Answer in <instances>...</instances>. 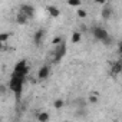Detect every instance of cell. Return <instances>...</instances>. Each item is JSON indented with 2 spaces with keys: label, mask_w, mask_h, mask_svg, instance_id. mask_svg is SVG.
Returning <instances> with one entry per match:
<instances>
[{
  "label": "cell",
  "mask_w": 122,
  "mask_h": 122,
  "mask_svg": "<svg viewBox=\"0 0 122 122\" xmlns=\"http://www.w3.org/2000/svg\"><path fill=\"white\" fill-rule=\"evenodd\" d=\"M23 83H25V78H20V76H12V78H10L9 88L15 92V95H16V99H17V101L20 99L22 89H23Z\"/></svg>",
  "instance_id": "6da1fadb"
},
{
  "label": "cell",
  "mask_w": 122,
  "mask_h": 122,
  "mask_svg": "<svg viewBox=\"0 0 122 122\" xmlns=\"http://www.w3.org/2000/svg\"><path fill=\"white\" fill-rule=\"evenodd\" d=\"M29 72V68H27V62L26 60H20L15 65V69H13V73L12 76H20V78H26Z\"/></svg>",
  "instance_id": "7a4b0ae2"
},
{
  "label": "cell",
  "mask_w": 122,
  "mask_h": 122,
  "mask_svg": "<svg viewBox=\"0 0 122 122\" xmlns=\"http://www.w3.org/2000/svg\"><path fill=\"white\" fill-rule=\"evenodd\" d=\"M92 35H93V37H95L96 40H99V42H103V40L109 36V33H108L103 27H101V26H95V27L92 29Z\"/></svg>",
  "instance_id": "3957f363"
},
{
  "label": "cell",
  "mask_w": 122,
  "mask_h": 122,
  "mask_svg": "<svg viewBox=\"0 0 122 122\" xmlns=\"http://www.w3.org/2000/svg\"><path fill=\"white\" fill-rule=\"evenodd\" d=\"M65 53H66V43L62 42L55 47V62H60V59L65 56Z\"/></svg>",
  "instance_id": "277c9868"
},
{
  "label": "cell",
  "mask_w": 122,
  "mask_h": 122,
  "mask_svg": "<svg viewBox=\"0 0 122 122\" xmlns=\"http://www.w3.org/2000/svg\"><path fill=\"white\" fill-rule=\"evenodd\" d=\"M19 10H20V12H23L29 19H30V17L33 16V13H35V7H33L32 5H27V3H23V5L20 6V9H19Z\"/></svg>",
  "instance_id": "5b68a950"
},
{
  "label": "cell",
  "mask_w": 122,
  "mask_h": 122,
  "mask_svg": "<svg viewBox=\"0 0 122 122\" xmlns=\"http://www.w3.org/2000/svg\"><path fill=\"white\" fill-rule=\"evenodd\" d=\"M112 7H111V5L109 3H105V6H103V9H102V19L103 20H109L111 19V16H112Z\"/></svg>",
  "instance_id": "8992f818"
},
{
  "label": "cell",
  "mask_w": 122,
  "mask_h": 122,
  "mask_svg": "<svg viewBox=\"0 0 122 122\" xmlns=\"http://www.w3.org/2000/svg\"><path fill=\"white\" fill-rule=\"evenodd\" d=\"M49 73H50V68L47 66V65H45V66H42L39 71H37V78L42 81V79H46L47 76H49Z\"/></svg>",
  "instance_id": "52a82bcc"
},
{
  "label": "cell",
  "mask_w": 122,
  "mask_h": 122,
  "mask_svg": "<svg viewBox=\"0 0 122 122\" xmlns=\"http://www.w3.org/2000/svg\"><path fill=\"white\" fill-rule=\"evenodd\" d=\"M43 37H45V29H39V30L35 33V36H33V42H35V45H40L42 40H43Z\"/></svg>",
  "instance_id": "ba28073f"
},
{
  "label": "cell",
  "mask_w": 122,
  "mask_h": 122,
  "mask_svg": "<svg viewBox=\"0 0 122 122\" xmlns=\"http://www.w3.org/2000/svg\"><path fill=\"white\" fill-rule=\"evenodd\" d=\"M121 71H122V63H121V60H116L115 63L111 65V73H112V75H118V73H121Z\"/></svg>",
  "instance_id": "9c48e42d"
},
{
  "label": "cell",
  "mask_w": 122,
  "mask_h": 122,
  "mask_svg": "<svg viewBox=\"0 0 122 122\" xmlns=\"http://www.w3.org/2000/svg\"><path fill=\"white\" fill-rule=\"evenodd\" d=\"M16 20H17V23H20V25H26L27 23V20H29V17L23 13V12H17V15H16Z\"/></svg>",
  "instance_id": "30bf717a"
},
{
  "label": "cell",
  "mask_w": 122,
  "mask_h": 122,
  "mask_svg": "<svg viewBox=\"0 0 122 122\" xmlns=\"http://www.w3.org/2000/svg\"><path fill=\"white\" fill-rule=\"evenodd\" d=\"M73 103L76 105V109H82V108H86L88 101H86V99H83V98H78V99H75V101H73Z\"/></svg>",
  "instance_id": "8fae6325"
},
{
  "label": "cell",
  "mask_w": 122,
  "mask_h": 122,
  "mask_svg": "<svg viewBox=\"0 0 122 122\" xmlns=\"http://www.w3.org/2000/svg\"><path fill=\"white\" fill-rule=\"evenodd\" d=\"M47 12H49V15L50 16H53V17H57L59 16V9L57 7H55V6H47Z\"/></svg>",
  "instance_id": "7c38bea8"
},
{
  "label": "cell",
  "mask_w": 122,
  "mask_h": 122,
  "mask_svg": "<svg viewBox=\"0 0 122 122\" xmlns=\"http://www.w3.org/2000/svg\"><path fill=\"white\" fill-rule=\"evenodd\" d=\"M86 115H88L86 108H82V109H76V111H75V116H76V118H85Z\"/></svg>",
  "instance_id": "4fadbf2b"
},
{
  "label": "cell",
  "mask_w": 122,
  "mask_h": 122,
  "mask_svg": "<svg viewBox=\"0 0 122 122\" xmlns=\"http://www.w3.org/2000/svg\"><path fill=\"white\" fill-rule=\"evenodd\" d=\"M37 121H39V122H47V121H49V113H47V112H40V113H37Z\"/></svg>",
  "instance_id": "5bb4252c"
},
{
  "label": "cell",
  "mask_w": 122,
  "mask_h": 122,
  "mask_svg": "<svg viewBox=\"0 0 122 122\" xmlns=\"http://www.w3.org/2000/svg\"><path fill=\"white\" fill-rule=\"evenodd\" d=\"M53 106H55L56 109L63 108V106H65V101H63V99H56V101L53 102Z\"/></svg>",
  "instance_id": "9a60e30c"
},
{
  "label": "cell",
  "mask_w": 122,
  "mask_h": 122,
  "mask_svg": "<svg viewBox=\"0 0 122 122\" xmlns=\"http://www.w3.org/2000/svg\"><path fill=\"white\" fill-rule=\"evenodd\" d=\"M9 37H10V33H7V32H2L0 33V42H6V40H9Z\"/></svg>",
  "instance_id": "2e32d148"
},
{
  "label": "cell",
  "mask_w": 122,
  "mask_h": 122,
  "mask_svg": "<svg viewBox=\"0 0 122 122\" xmlns=\"http://www.w3.org/2000/svg\"><path fill=\"white\" fill-rule=\"evenodd\" d=\"M79 40H81V33L79 32H75L72 35V43H78Z\"/></svg>",
  "instance_id": "e0dca14e"
},
{
  "label": "cell",
  "mask_w": 122,
  "mask_h": 122,
  "mask_svg": "<svg viewBox=\"0 0 122 122\" xmlns=\"http://www.w3.org/2000/svg\"><path fill=\"white\" fill-rule=\"evenodd\" d=\"M102 43H103V45H106V46H109V45H112V43H113V39H112V36L109 35V36H108V37H106V39H105V40H103Z\"/></svg>",
  "instance_id": "ac0fdd59"
},
{
  "label": "cell",
  "mask_w": 122,
  "mask_h": 122,
  "mask_svg": "<svg viewBox=\"0 0 122 122\" xmlns=\"http://www.w3.org/2000/svg\"><path fill=\"white\" fill-rule=\"evenodd\" d=\"M6 92H7V86H6L5 83L0 82V95H5Z\"/></svg>",
  "instance_id": "d6986e66"
},
{
  "label": "cell",
  "mask_w": 122,
  "mask_h": 122,
  "mask_svg": "<svg viewBox=\"0 0 122 122\" xmlns=\"http://www.w3.org/2000/svg\"><path fill=\"white\" fill-rule=\"evenodd\" d=\"M78 16H79V17H82V19H85V17L88 16V13H86V10L79 9V10H78Z\"/></svg>",
  "instance_id": "ffe728a7"
},
{
  "label": "cell",
  "mask_w": 122,
  "mask_h": 122,
  "mask_svg": "<svg viewBox=\"0 0 122 122\" xmlns=\"http://www.w3.org/2000/svg\"><path fill=\"white\" fill-rule=\"evenodd\" d=\"M69 6H79L81 5V0H69Z\"/></svg>",
  "instance_id": "44dd1931"
},
{
  "label": "cell",
  "mask_w": 122,
  "mask_h": 122,
  "mask_svg": "<svg viewBox=\"0 0 122 122\" xmlns=\"http://www.w3.org/2000/svg\"><path fill=\"white\" fill-rule=\"evenodd\" d=\"M52 43H53V46H57V45H60V43H62V37H55Z\"/></svg>",
  "instance_id": "7402d4cb"
},
{
  "label": "cell",
  "mask_w": 122,
  "mask_h": 122,
  "mask_svg": "<svg viewBox=\"0 0 122 122\" xmlns=\"http://www.w3.org/2000/svg\"><path fill=\"white\" fill-rule=\"evenodd\" d=\"M88 102H91V103H96V102H98V98H96L95 95H92V96L88 98Z\"/></svg>",
  "instance_id": "603a6c76"
},
{
  "label": "cell",
  "mask_w": 122,
  "mask_h": 122,
  "mask_svg": "<svg viewBox=\"0 0 122 122\" xmlns=\"http://www.w3.org/2000/svg\"><path fill=\"white\" fill-rule=\"evenodd\" d=\"M81 29H82V32H85V30H88V27H86L85 25H82V27H81Z\"/></svg>",
  "instance_id": "cb8c5ba5"
},
{
  "label": "cell",
  "mask_w": 122,
  "mask_h": 122,
  "mask_svg": "<svg viewBox=\"0 0 122 122\" xmlns=\"http://www.w3.org/2000/svg\"><path fill=\"white\" fill-rule=\"evenodd\" d=\"M2 47H3V43H2V42H0V49H2Z\"/></svg>",
  "instance_id": "d4e9b609"
},
{
  "label": "cell",
  "mask_w": 122,
  "mask_h": 122,
  "mask_svg": "<svg viewBox=\"0 0 122 122\" xmlns=\"http://www.w3.org/2000/svg\"><path fill=\"white\" fill-rule=\"evenodd\" d=\"M65 122H69V121H65Z\"/></svg>",
  "instance_id": "484cf974"
}]
</instances>
